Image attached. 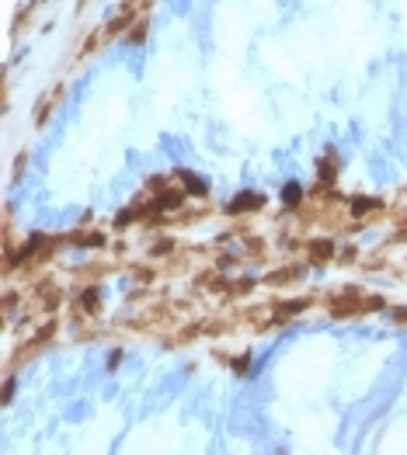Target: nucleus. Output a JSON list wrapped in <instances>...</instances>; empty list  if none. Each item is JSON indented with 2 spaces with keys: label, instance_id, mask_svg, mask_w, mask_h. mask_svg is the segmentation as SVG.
<instances>
[{
  "label": "nucleus",
  "instance_id": "1",
  "mask_svg": "<svg viewBox=\"0 0 407 455\" xmlns=\"http://www.w3.org/2000/svg\"><path fill=\"white\" fill-rule=\"evenodd\" d=\"M257 205H261V198H257V195H251V192H244V198H237L230 209H233V212H240V209H257Z\"/></svg>",
  "mask_w": 407,
  "mask_h": 455
},
{
  "label": "nucleus",
  "instance_id": "2",
  "mask_svg": "<svg viewBox=\"0 0 407 455\" xmlns=\"http://www.w3.org/2000/svg\"><path fill=\"white\" fill-rule=\"evenodd\" d=\"M184 184H188V188H195L199 195H205V184H202L199 177H192V174H184Z\"/></svg>",
  "mask_w": 407,
  "mask_h": 455
},
{
  "label": "nucleus",
  "instance_id": "3",
  "mask_svg": "<svg viewBox=\"0 0 407 455\" xmlns=\"http://www.w3.org/2000/svg\"><path fill=\"white\" fill-rule=\"evenodd\" d=\"M285 202H289V205L300 202V188H296V184H289V188H285Z\"/></svg>",
  "mask_w": 407,
  "mask_h": 455
}]
</instances>
